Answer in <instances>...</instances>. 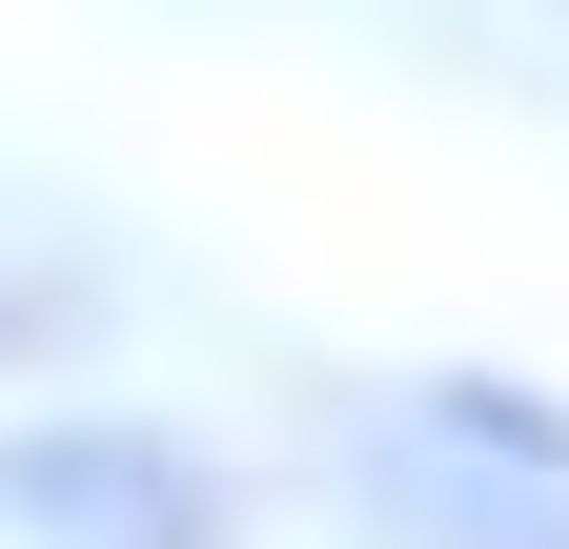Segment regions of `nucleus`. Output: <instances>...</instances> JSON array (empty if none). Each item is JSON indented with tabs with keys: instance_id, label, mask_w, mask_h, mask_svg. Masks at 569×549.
<instances>
[{
	"instance_id": "1",
	"label": "nucleus",
	"mask_w": 569,
	"mask_h": 549,
	"mask_svg": "<svg viewBox=\"0 0 569 549\" xmlns=\"http://www.w3.org/2000/svg\"><path fill=\"white\" fill-rule=\"evenodd\" d=\"M0 529L21 549H224V489L163 428H21L0 448Z\"/></svg>"
},
{
	"instance_id": "2",
	"label": "nucleus",
	"mask_w": 569,
	"mask_h": 549,
	"mask_svg": "<svg viewBox=\"0 0 569 549\" xmlns=\"http://www.w3.org/2000/svg\"><path fill=\"white\" fill-rule=\"evenodd\" d=\"M407 509L448 529V549H569V489H448V468H427Z\"/></svg>"
},
{
	"instance_id": "3",
	"label": "nucleus",
	"mask_w": 569,
	"mask_h": 549,
	"mask_svg": "<svg viewBox=\"0 0 569 549\" xmlns=\"http://www.w3.org/2000/svg\"><path fill=\"white\" fill-rule=\"evenodd\" d=\"M0 347H41V306H21V286H0Z\"/></svg>"
}]
</instances>
